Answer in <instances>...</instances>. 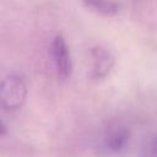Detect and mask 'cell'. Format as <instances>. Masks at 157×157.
<instances>
[{
  "mask_svg": "<svg viewBox=\"0 0 157 157\" xmlns=\"http://www.w3.org/2000/svg\"><path fill=\"white\" fill-rule=\"evenodd\" d=\"M1 104L6 110H17L27 98V87L22 76L17 74L7 75L1 82Z\"/></svg>",
  "mask_w": 157,
  "mask_h": 157,
  "instance_id": "obj_1",
  "label": "cell"
},
{
  "mask_svg": "<svg viewBox=\"0 0 157 157\" xmlns=\"http://www.w3.org/2000/svg\"><path fill=\"white\" fill-rule=\"evenodd\" d=\"M83 2L90 9L96 11L97 13H101L104 16L115 15L119 10L118 4L112 1V0H83Z\"/></svg>",
  "mask_w": 157,
  "mask_h": 157,
  "instance_id": "obj_5",
  "label": "cell"
},
{
  "mask_svg": "<svg viewBox=\"0 0 157 157\" xmlns=\"http://www.w3.org/2000/svg\"><path fill=\"white\" fill-rule=\"evenodd\" d=\"M92 56V67H91V77L92 78H102L113 67L114 58L113 55L102 47H96L91 50Z\"/></svg>",
  "mask_w": 157,
  "mask_h": 157,
  "instance_id": "obj_3",
  "label": "cell"
},
{
  "mask_svg": "<svg viewBox=\"0 0 157 157\" xmlns=\"http://www.w3.org/2000/svg\"><path fill=\"white\" fill-rule=\"evenodd\" d=\"M50 56L55 71L60 78H66L71 72V59L66 43L61 36H56L50 44Z\"/></svg>",
  "mask_w": 157,
  "mask_h": 157,
  "instance_id": "obj_2",
  "label": "cell"
},
{
  "mask_svg": "<svg viewBox=\"0 0 157 157\" xmlns=\"http://www.w3.org/2000/svg\"><path fill=\"white\" fill-rule=\"evenodd\" d=\"M150 157H157V136L153 139L150 147Z\"/></svg>",
  "mask_w": 157,
  "mask_h": 157,
  "instance_id": "obj_6",
  "label": "cell"
},
{
  "mask_svg": "<svg viewBox=\"0 0 157 157\" xmlns=\"http://www.w3.org/2000/svg\"><path fill=\"white\" fill-rule=\"evenodd\" d=\"M130 130L124 125H113L104 136V144L112 152H120L130 140Z\"/></svg>",
  "mask_w": 157,
  "mask_h": 157,
  "instance_id": "obj_4",
  "label": "cell"
}]
</instances>
